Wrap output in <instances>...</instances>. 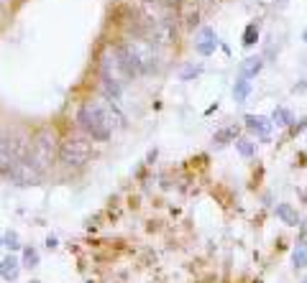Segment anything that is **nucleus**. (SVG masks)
<instances>
[{"instance_id": "nucleus-12", "label": "nucleus", "mask_w": 307, "mask_h": 283, "mask_svg": "<svg viewBox=\"0 0 307 283\" xmlns=\"http://www.w3.org/2000/svg\"><path fill=\"white\" fill-rule=\"evenodd\" d=\"M271 123H274V125H279V128H292L294 115H292L287 107H276V110L271 112Z\"/></svg>"}, {"instance_id": "nucleus-8", "label": "nucleus", "mask_w": 307, "mask_h": 283, "mask_svg": "<svg viewBox=\"0 0 307 283\" xmlns=\"http://www.w3.org/2000/svg\"><path fill=\"white\" fill-rule=\"evenodd\" d=\"M215 46H218V36H215V31H213V29H202L200 36H197V44H195L197 54H200V56H210V54L215 51Z\"/></svg>"}, {"instance_id": "nucleus-11", "label": "nucleus", "mask_w": 307, "mask_h": 283, "mask_svg": "<svg viewBox=\"0 0 307 283\" xmlns=\"http://www.w3.org/2000/svg\"><path fill=\"white\" fill-rule=\"evenodd\" d=\"M261 67H264V62H261L259 56H248V59L241 64V69H238V77H243V79H251V77H256V74L261 72Z\"/></svg>"}, {"instance_id": "nucleus-23", "label": "nucleus", "mask_w": 307, "mask_h": 283, "mask_svg": "<svg viewBox=\"0 0 307 283\" xmlns=\"http://www.w3.org/2000/svg\"><path fill=\"white\" fill-rule=\"evenodd\" d=\"M304 224H307V222H304ZM302 232H304V235H307V227H302Z\"/></svg>"}, {"instance_id": "nucleus-10", "label": "nucleus", "mask_w": 307, "mask_h": 283, "mask_svg": "<svg viewBox=\"0 0 307 283\" xmlns=\"http://www.w3.org/2000/svg\"><path fill=\"white\" fill-rule=\"evenodd\" d=\"M276 217L287 224V227H297L299 224V217H297V209L292 207V204H276Z\"/></svg>"}, {"instance_id": "nucleus-20", "label": "nucleus", "mask_w": 307, "mask_h": 283, "mask_svg": "<svg viewBox=\"0 0 307 283\" xmlns=\"http://www.w3.org/2000/svg\"><path fill=\"white\" fill-rule=\"evenodd\" d=\"M195 74H200V67H187V69L182 72V79H190V77H195Z\"/></svg>"}, {"instance_id": "nucleus-4", "label": "nucleus", "mask_w": 307, "mask_h": 283, "mask_svg": "<svg viewBox=\"0 0 307 283\" xmlns=\"http://www.w3.org/2000/svg\"><path fill=\"white\" fill-rule=\"evenodd\" d=\"M59 156V143H57V133L52 130V128H44V130H39L34 138H31V148H29V158L41 168V171H46L52 163H54V158Z\"/></svg>"}, {"instance_id": "nucleus-13", "label": "nucleus", "mask_w": 307, "mask_h": 283, "mask_svg": "<svg viewBox=\"0 0 307 283\" xmlns=\"http://www.w3.org/2000/svg\"><path fill=\"white\" fill-rule=\"evenodd\" d=\"M292 263H294V268H307V240L304 237L297 242V247L292 252Z\"/></svg>"}, {"instance_id": "nucleus-16", "label": "nucleus", "mask_w": 307, "mask_h": 283, "mask_svg": "<svg viewBox=\"0 0 307 283\" xmlns=\"http://www.w3.org/2000/svg\"><path fill=\"white\" fill-rule=\"evenodd\" d=\"M259 41V26L256 23H248L246 31H243V46H253Z\"/></svg>"}, {"instance_id": "nucleus-1", "label": "nucleus", "mask_w": 307, "mask_h": 283, "mask_svg": "<svg viewBox=\"0 0 307 283\" xmlns=\"http://www.w3.org/2000/svg\"><path fill=\"white\" fill-rule=\"evenodd\" d=\"M77 123L92 140H110L113 125L123 128L125 118H123V112L118 110V105L110 97H103V100L85 102L80 107V112H77Z\"/></svg>"}, {"instance_id": "nucleus-27", "label": "nucleus", "mask_w": 307, "mask_h": 283, "mask_svg": "<svg viewBox=\"0 0 307 283\" xmlns=\"http://www.w3.org/2000/svg\"><path fill=\"white\" fill-rule=\"evenodd\" d=\"M0 242H3V240H0Z\"/></svg>"}, {"instance_id": "nucleus-21", "label": "nucleus", "mask_w": 307, "mask_h": 283, "mask_svg": "<svg viewBox=\"0 0 307 283\" xmlns=\"http://www.w3.org/2000/svg\"><path fill=\"white\" fill-rule=\"evenodd\" d=\"M0 168H3V133H0Z\"/></svg>"}, {"instance_id": "nucleus-14", "label": "nucleus", "mask_w": 307, "mask_h": 283, "mask_svg": "<svg viewBox=\"0 0 307 283\" xmlns=\"http://www.w3.org/2000/svg\"><path fill=\"white\" fill-rule=\"evenodd\" d=\"M248 95H251V82L243 79V77H238V82L233 84V97H236V102H246Z\"/></svg>"}, {"instance_id": "nucleus-17", "label": "nucleus", "mask_w": 307, "mask_h": 283, "mask_svg": "<svg viewBox=\"0 0 307 283\" xmlns=\"http://www.w3.org/2000/svg\"><path fill=\"white\" fill-rule=\"evenodd\" d=\"M21 265L36 268V265H39V252H36L34 247H23V263H21Z\"/></svg>"}, {"instance_id": "nucleus-7", "label": "nucleus", "mask_w": 307, "mask_h": 283, "mask_svg": "<svg viewBox=\"0 0 307 283\" xmlns=\"http://www.w3.org/2000/svg\"><path fill=\"white\" fill-rule=\"evenodd\" d=\"M271 120L269 118H264V115H246V128L253 133V135H259V138H269V133H271Z\"/></svg>"}, {"instance_id": "nucleus-9", "label": "nucleus", "mask_w": 307, "mask_h": 283, "mask_svg": "<svg viewBox=\"0 0 307 283\" xmlns=\"http://www.w3.org/2000/svg\"><path fill=\"white\" fill-rule=\"evenodd\" d=\"M18 273H21V260H18V258L8 255V258L0 260V275H3L6 280H16Z\"/></svg>"}, {"instance_id": "nucleus-3", "label": "nucleus", "mask_w": 307, "mask_h": 283, "mask_svg": "<svg viewBox=\"0 0 307 283\" xmlns=\"http://www.w3.org/2000/svg\"><path fill=\"white\" fill-rule=\"evenodd\" d=\"M118 51H120L131 77L148 74V72L157 69V62H159L157 46H154L148 39H125V41L118 44Z\"/></svg>"}, {"instance_id": "nucleus-2", "label": "nucleus", "mask_w": 307, "mask_h": 283, "mask_svg": "<svg viewBox=\"0 0 307 283\" xmlns=\"http://www.w3.org/2000/svg\"><path fill=\"white\" fill-rule=\"evenodd\" d=\"M100 77H103V90H105V97H110L113 102L120 100V92L123 87L133 79L118 46H108L103 51V59H100Z\"/></svg>"}, {"instance_id": "nucleus-5", "label": "nucleus", "mask_w": 307, "mask_h": 283, "mask_svg": "<svg viewBox=\"0 0 307 283\" xmlns=\"http://www.w3.org/2000/svg\"><path fill=\"white\" fill-rule=\"evenodd\" d=\"M92 156V146L82 135H69L59 143V161L64 166H85Z\"/></svg>"}, {"instance_id": "nucleus-24", "label": "nucleus", "mask_w": 307, "mask_h": 283, "mask_svg": "<svg viewBox=\"0 0 307 283\" xmlns=\"http://www.w3.org/2000/svg\"><path fill=\"white\" fill-rule=\"evenodd\" d=\"M302 39H304V41H307V31H304V34H302Z\"/></svg>"}, {"instance_id": "nucleus-6", "label": "nucleus", "mask_w": 307, "mask_h": 283, "mask_svg": "<svg viewBox=\"0 0 307 283\" xmlns=\"http://www.w3.org/2000/svg\"><path fill=\"white\" fill-rule=\"evenodd\" d=\"M6 174H8L16 184H21V186H34V184H39V181L44 179V171H41L29 156H23L21 161L11 163V166L6 168Z\"/></svg>"}, {"instance_id": "nucleus-19", "label": "nucleus", "mask_w": 307, "mask_h": 283, "mask_svg": "<svg viewBox=\"0 0 307 283\" xmlns=\"http://www.w3.org/2000/svg\"><path fill=\"white\" fill-rule=\"evenodd\" d=\"M6 242H8V247H11V250L21 247V245H18V235H16V232H8V235H6Z\"/></svg>"}, {"instance_id": "nucleus-15", "label": "nucleus", "mask_w": 307, "mask_h": 283, "mask_svg": "<svg viewBox=\"0 0 307 283\" xmlns=\"http://www.w3.org/2000/svg\"><path fill=\"white\" fill-rule=\"evenodd\" d=\"M236 148H238V153H241L243 158L256 156V143H253V140H248V138H238V140H236Z\"/></svg>"}, {"instance_id": "nucleus-18", "label": "nucleus", "mask_w": 307, "mask_h": 283, "mask_svg": "<svg viewBox=\"0 0 307 283\" xmlns=\"http://www.w3.org/2000/svg\"><path fill=\"white\" fill-rule=\"evenodd\" d=\"M236 133H238L236 128H228V130H223V133H218V135H215V143H218V146H223V143H225L228 138H233Z\"/></svg>"}, {"instance_id": "nucleus-25", "label": "nucleus", "mask_w": 307, "mask_h": 283, "mask_svg": "<svg viewBox=\"0 0 307 283\" xmlns=\"http://www.w3.org/2000/svg\"><path fill=\"white\" fill-rule=\"evenodd\" d=\"M31 283H39V280H31Z\"/></svg>"}, {"instance_id": "nucleus-22", "label": "nucleus", "mask_w": 307, "mask_h": 283, "mask_svg": "<svg viewBox=\"0 0 307 283\" xmlns=\"http://www.w3.org/2000/svg\"><path fill=\"white\" fill-rule=\"evenodd\" d=\"M294 90H299V92H302V90H307V79H304V82H299V84H297Z\"/></svg>"}, {"instance_id": "nucleus-26", "label": "nucleus", "mask_w": 307, "mask_h": 283, "mask_svg": "<svg viewBox=\"0 0 307 283\" xmlns=\"http://www.w3.org/2000/svg\"><path fill=\"white\" fill-rule=\"evenodd\" d=\"M302 283H307V278H304V280H302Z\"/></svg>"}]
</instances>
